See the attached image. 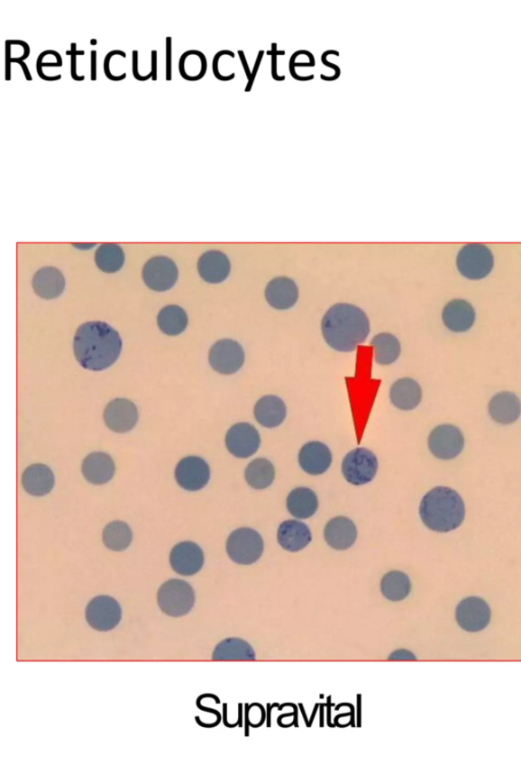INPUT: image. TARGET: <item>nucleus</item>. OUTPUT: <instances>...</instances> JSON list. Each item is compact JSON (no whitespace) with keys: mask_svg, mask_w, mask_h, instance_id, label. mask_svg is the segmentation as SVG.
Masks as SVG:
<instances>
[{"mask_svg":"<svg viewBox=\"0 0 521 782\" xmlns=\"http://www.w3.org/2000/svg\"><path fill=\"white\" fill-rule=\"evenodd\" d=\"M122 349L120 334L105 323H87L78 328L74 354L84 369L97 372L109 368L120 358Z\"/></svg>","mask_w":521,"mask_h":782,"instance_id":"1","label":"nucleus"},{"mask_svg":"<svg viewBox=\"0 0 521 782\" xmlns=\"http://www.w3.org/2000/svg\"><path fill=\"white\" fill-rule=\"evenodd\" d=\"M321 332L331 349L352 353L368 339L370 324L364 310L352 304L338 303L324 314Z\"/></svg>","mask_w":521,"mask_h":782,"instance_id":"2","label":"nucleus"},{"mask_svg":"<svg viewBox=\"0 0 521 782\" xmlns=\"http://www.w3.org/2000/svg\"><path fill=\"white\" fill-rule=\"evenodd\" d=\"M420 517L428 529L438 533H448L462 525L465 505L455 490L438 486L423 497Z\"/></svg>","mask_w":521,"mask_h":782,"instance_id":"3","label":"nucleus"},{"mask_svg":"<svg viewBox=\"0 0 521 782\" xmlns=\"http://www.w3.org/2000/svg\"><path fill=\"white\" fill-rule=\"evenodd\" d=\"M196 602L193 586L187 582L172 578L161 585L157 593V604L164 614L181 617L191 613Z\"/></svg>","mask_w":521,"mask_h":782,"instance_id":"4","label":"nucleus"},{"mask_svg":"<svg viewBox=\"0 0 521 782\" xmlns=\"http://www.w3.org/2000/svg\"><path fill=\"white\" fill-rule=\"evenodd\" d=\"M226 552L235 564L251 566L262 558L264 541L258 532L251 528H240L233 532L226 542Z\"/></svg>","mask_w":521,"mask_h":782,"instance_id":"5","label":"nucleus"},{"mask_svg":"<svg viewBox=\"0 0 521 782\" xmlns=\"http://www.w3.org/2000/svg\"><path fill=\"white\" fill-rule=\"evenodd\" d=\"M456 268L461 275L470 280L486 278L494 268V256L483 244H468L461 249L456 257Z\"/></svg>","mask_w":521,"mask_h":782,"instance_id":"6","label":"nucleus"},{"mask_svg":"<svg viewBox=\"0 0 521 782\" xmlns=\"http://www.w3.org/2000/svg\"><path fill=\"white\" fill-rule=\"evenodd\" d=\"M379 463L374 452L364 449H355L344 457L342 466L346 482L354 486H362L372 482L377 475Z\"/></svg>","mask_w":521,"mask_h":782,"instance_id":"7","label":"nucleus"},{"mask_svg":"<svg viewBox=\"0 0 521 782\" xmlns=\"http://www.w3.org/2000/svg\"><path fill=\"white\" fill-rule=\"evenodd\" d=\"M122 607L110 596H102L92 599L86 608V621L90 627L98 632H109L120 624Z\"/></svg>","mask_w":521,"mask_h":782,"instance_id":"8","label":"nucleus"},{"mask_svg":"<svg viewBox=\"0 0 521 782\" xmlns=\"http://www.w3.org/2000/svg\"><path fill=\"white\" fill-rule=\"evenodd\" d=\"M246 354L240 342L224 339L212 346L209 351V363L212 369L219 374L238 373L244 364Z\"/></svg>","mask_w":521,"mask_h":782,"instance_id":"9","label":"nucleus"},{"mask_svg":"<svg viewBox=\"0 0 521 782\" xmlns=\"http://www.w3.org/2000/svg\"><path fill=\"white\" fill-rule=\"evenodd\" d=\"M428 445L434 457L442 460H450L459 457L462 452L464 436L459 427L442 424L432 430Z\"/></svg>","mask_w":521,"mask_h":782,"instance_id":"10","label":"nucleus"},{"mask_svg":"<svg viewBox=\"0 0 521 782\" xmlns=\"http://www.w3.org/2000/svg\"><path fill=\"white\" fill-rule=\"evenodd\" d=\"M143 279L146 286L154 292H167L175 286L178 279V269L170 258L157 256L144 266Z\"/></svg>","mask_w":521,"mask_h":782,"instance_id":"11","label":"nucleus"},{"mask_svg":"<svg viewBox=\"0 0 521 782\" xmlns=\"http://www.w3.org/2000/svg\"><path fill=\"white\" fill-rule=\"evenodd\" d=\"M456 622L469 632L485 630L491 622V609L484 599L468 597L456 607Z\"/></svg>","mask_w":521,"mask_h":782,"instance_id":"12","label":"nucleus"},{"mask_svg":"<svg viewBox=\"0 0 521 782\" xmlns=\"http://www.w3.org/2000/svg\"><path fill=\"white\" fill-rule=\"evenodd\" d=\"M225 445L233 457L248 459L259 450L260 436L258 430L249 423L234 424L226 433Z\"/></svg>","mask_w":521,"mask_h":782,"instance_id":"13","label":"nucleus"},{"mask_svg":"<svg viewBox=\"0 0 521 782\" xmlns=\"http://www.w3.org/2000/svg\"><path fill=\"white\" fill-rule=\"evenodd\" d=\"M176 480L185 490H201L209 483L210 467L206 460L199 457L185 458L176 468Z\"/></svg>","mask_w":521,"mask_h":782,"instance_id":"14","label":"nucleus"},{"mask_svg":"<svg viewBox=\"0 0 521 782\" xmlns=\"http://www.w3.org/2000/svg\"><path fill=\"white\" fill-rule=\"evenodd\" d=\"M204 561L201 547L191 541L177 544L170 552V566L180 576L191 577L198 574L204 566Z\"/></svg>","mask_w":521,"mask_h":782,"instance_id":"15","label":"nucleus"},{"mask_svg":"<svg viewBox=\"0 0 521 782\" xmlns=\"http://www.w3.org/2000/svg\"><path fill=\"white\" fill-rule=\"evenodd\" d=\"M138 420L136 405L125 398H116L106 405L105 422L114 432H130L137 425Z\"/></svg>","mask_w":521,"mask_h":782,"instance_id":"16","label":"nucleus"},{"mask_svg":"<svg viewBox=\"0 0 521 782\" xmlns=\"http://www.w3.org/2000/svg\"><path fill=\"white\" fill-rule=\"evenodd\" d=\"M298 286L288 277H274L265 288V299L275 310L287 311L296 306L298 301Z\"/></svg>","mask_w":521,"mask_h":782,"instance_id":"17","label":"nucleus"},{"mask_svg":"<svg viewBox=\"0 0 521 782\" xmlns=\"http://www.w3.org/2000/svg\"><path fill=\"white\" fill-rule=\"evenodd\" d=\"M298 464L302 470L312 476L326 473L333 464V452L326 444L311 441L298 452Z\"/></svg>","mask_w":521,"mask_h":782,"instance_id":"18","label":"nucleus"},{"mask_svg":"<svg viewBox=\"0 0 521 782\" xmlns=\"http://www.w3.org/2000/svg\"><path fill=\"white\" fill-rule=\"evenodd\" d=\"M442 320L450 332H467L475 324L476 311L470 302L455 299L445 305L442 312Z\"/></svg>","mask_w":521,"mask_h":782,"instance_id":"19","label":"nucleus"},{"mask_svg":"<svg viewBox=\"0 0 521 782\" xmlns=\"http://www.w3.org/2000/svg\"><path fill=\"white\" fill-rule=\"evenodd\" d=\"M324 538L331 549L339 551L350 550L357 541V526L349 518L335 517L326 523Z\"/></svg>","mask_w":521,"mask_h":782,"instance_id":"20","label":"nucleus"},{"mask_svg":"<svg viewBox=\"0 0 521 782\" xmlns=\"http://www.w3.org/2000/svg\"><path fill=\"white\" fill-rule=\"evenodd\" d=\"M312 539L310 528L297 520L283 522L278 531L279 544L288 552L302 551L312 542Z\"/></svg>","mask_w":521,"mask_h":782,"instance_id":"21","label":"nucleus"},{"mask_svg":"<svg viewBox=\"0 0 521 782\" xmlns=\"http://www.w3.org/2000/svg\"><path fill=\"white\" fill-rule=\"evenodd\" d=\"M232 264L228 257L216 250L204 253L198 261L200 277L208 284L224 283L231 275Z\"/></svg>","mask_w":521,"mask_h":782,"instance_id":"22","label":"nucleus"},{"mask_svg":"<svg viewBox=\"0 0 521 782\" xmlns=\"http://www.w3.org/2000/svg\"><path fill=\"white\" fill-rule=\"evenodd\" d=\"M84 478L94 485H104L112 481L115 474V464L105 452H93L87 456L82 464Z\"/></svg>","mask_w":521,"mask_h":782,"instance_id":"23","label":"nucleus"},{"mask_svg":"<svg viewBox=\"0 0 521 782\" xmlns=\"http://www.w3.org/2000/svg\"><path fill=\"white\" fill-rule=\"evenodd\" d=\"M489 413L491 418L502 425H510L521 416L520 398L510 391H502L495 395L489 403Z\"/></svg>","mask_w":521,"mask_h":782,"instance_id":"24","label":"nucleus"},{"mask_svg":"<svg viewBox=\"0 0 521 782\" xmlns=\"http://www.w3.org/2000/svg\"><path fill=\"white\" fill-rule=\"evenodd\" d=\"M254 416L260 426L268 429L279 427L288 416L287 405L278 396H265L256 403Z\"/></svg>","mask_w":521,"mask_h":782,"instance_id":"25","label":"nucleus"},{"mask_svg":"<svg viewBox=\"0 0 521 782\" xmlns=\"http://www.w3.org/2000/svg\"><path fill=\"white\" fill-rule=\"evenodd\" d=\"M390 402L400 411H413L420 405L423 390L413 378H400L390 388Z\"/></svg>","mask_w":521,"mask_h":782,"instance_id":"26","label":"nucleus"},{"mask_svg":"<svg viewBox=\"0 0 521 782\" xmlns=\"http://www.w3.org/2000/svg\"><path fill=\"white\" fill-rule=\"evenodd\" d=\"M54 474L50 467L35 464L28 467L22 477L23 489L32 496L50 495L54 487Z\"/></svg>","mask_w":521,"mask_h":782,"instance_id":"27","label":"nucleus"},{"mask_svg":"<svg viewBox=\"0 0 521 782\" xmlns=\"http://www.w3.org/2000/svg\"><path fill=\"white\" fill-rule=\"evenodd\" d=\"M34 292L44 300H53L65 292L66 279L55 268H44L36 272L32 281Z\"/></svg>","mask_w":521,"mask_h":782,"instance_id":"28","label":"nucleus"},{"mask_svg":"<svg viewBox=\"0 0 521 782\" xmlns=\"http://www.w3.org/2000/svg\"><path fill=\"white\" fill-rule=\"evenodd\" d=\"M287 507L292 517L297 520H306L317 513L319 500L312 489L298 487L290 491L287 498Z\"/></svg>","mask_w":521,"mask_h":782,"instance_id":"29","label":"nucleus"},{"mask_svg":"<svg viewBox=\"0 0 521 782\" xmlns=\"http://www.w3.org/2000/svg\"><path fill=\"white\" fill-rule=\"evenodd\" d=\"M212 659L215 661H255L254 649L242 639L228 638L215 647Z\"/></svg>","mask_w":521,"mask_h":782,"instance_id":"30","label":"nucleus"},{"mask_svg":"<svg viewBox=\"0 0 521 782\" xmlns=\"http://www.w3.org/2000/svg\"><path fill=\"white\" fill-rule=\"evenodd\" d=\"M275 467L272 461L264 458L251 460L244 471L249 486L256 490L270 488L275 480Z\"/></svg>","mask_w":521,"mask_h":782,"instance_id":"31","label":"nucleus"},{"mask_svg":"<svg viewBox=\"0 0 521 782\" xmlns=\"http://www.w3.org/2000/svg\"><path fill=\"white\" fill-rule=\"evenodd\" d=\"M382 596L391 602L404 601L412 592L409 577L400 570H391L382 577L380 584Z\"/></svg>","mask_w":521,"mask_h":782,"instance_id":"32","label":"nucleus"},{"mask_svg":"<svg viewBox=\"0 0 521 782\" xmlns=\"http://www.w3.org/2000/svg\"><path fill=\"white\" fill-rule=\"evenodd\" d=\"M370 345L374 348L375 361L379 365L389 366L400 357V341L394 334L379 333L374 336Z\"/></svg>","mask_w":521,"mask_h":782,"instance_id":"33","label":"nucleus"},{"mask_svg":"<svg viewBox=\"0 0 521 782\" xmlns=\"http://www.w3.org/2000/svg\"><path fill=\"white\" fill-rule=\"evenodd\" d=\"M188 319L186 311L177 306L164 307L157 316V324L160 330L167 335L177 336L187 330Z\"/></svg>","mask_w":521,"mask_h":782,"instance_id":"34","label":"nucleus"},{"mask_svg":"<svg viewBox=\"0 0 521 782\" xmlns=\"http://www.w3.org/2000/svg\"><path fill=\"white\" fill-rule=\"evenodd\" d=\"M102 539L108 550L121 552L129 549L133 541V532L128 523L115 521L105 528Z\"/></svg>","mask_w":521,"mask_h":782,"instance_id":"35","label":"nucleus"},{"mask_svg":"<svg viewBox=\"0 0 521 782\" xmlns=\"http://www.w3.org/2000/svg\"><path fill=\"white\" fill-rule=\"evenodd\" d=\"M95 262L105 273L120 271L124 263L123 250L116 244L101 245L95 254Z\"/></svg>","mask_w":521,"mask_h":782,"instance_id":"36","label":"nucleus"},{"mask_svg":"<svg viewBox=\"0 0 521 782\" xmlns=\"http://www.w3.org/2000/svg\"><path fill=\"white\" fill-rule=\"evenodd\" d=\"M50 53H51V50H45V51H43V52L41 54V56L38 57V59H37V73H38V76L41 77V79H43V80H45V81H50V82L59 81V80L61 79V75L55 76V77H47V76H45V74L43 73V69H42V68H43L44 67H51V68H57V67H58V68H60V67H61V66L59 64V62H43L45 57L49 56V54H50Z\"/></svg>","mask_w":521,"mask_h":782,"instance_id":"37","label":"nucleus"},{"mask_svg":"<svg viewBox=\"0 0 521 782\" xmlns=\"http://www.w3.org/2000/svg\"><path fill=\"white\" fill-rule=\"evenodd\" d=\"M68 56H70V75L75 81L80 82L85 80V76H78L77 73V57L84 56V50H78L77 44H70V50L67 51Z\"/></svg>","mask_w":521,"mask_h":782,"instance_id":"38","label":"nucleus"},{"mask_svg":"<svg viewBox=\"0 0 521 782\" xmlns=\"http://www.w3.org/2000/svg\"><path fill=\"white\" fill-rule=\"evenodd\" d=\"M114 56H120V57L125 59V58H126V53H125L124 51H123V50H115L110 51V52L107 54V56L105 57V76L108 77L109 80H112V81H114V82H120V81H123V80L125 79V77H126V74L123 73V74L121 75V76H114V75L112 74V72H110V69H109L110 60H112V59H113Z\"/></svg>","mask_w":521,"mask_h":782,"instance_id":"39","label":"nucleus"},{"mask_svg":"<svg viewBox=\"0 0 521 782\" xmlns=\"http://www.w3.org/2000/svg\"><path fill=\"white\" fill-rule=\"evenodd\" d=\"M138 66H139V52H138V50H133V77H135V79L139 82H146L149 79H151V77H152L151 73L148 74L147 76H141L139 73V70H138Z\"/></svg>","mask_w":521,"mask_h":782,"instance_id":"40","label":"nucleus"},{"mask_svg":"<svg viewBox=\"0 0 521 782\" xmlns=\"http://www.w3.org/2000/svg\"><path fill=\"white\" fill-rule=\"evenodd\" d=\"M389 661H415L416 660V657L407 650H397L394 651L388 659Z\"/></svg>","mask_w":521,"mask_h":782,"instance_id":"41","label":"nucleus"},{"mask_svg":"<svg viewBox=\"0 0 521 782\" xmlns=\"http://www.w3.org/2000/svg\"><path fill=\"white\" fill-rule=\"evenodd\" d=\"M172 80V38H167V81Z\"/></svg>","mask_w":521,"mask_h":782,"instance_id":"42","label":"nucleus"},{"mask_svg":"<svg viewBox=\"0 0 521 782\" xmlns=\"http://www.w3.org/2000/svg\"><path fill=\"white\" fill-rule=\"evenodd\" d=\"M91 80H97V51H91Z\"/></svg>","mask_w":521,"mask_h":782,"instance_id":"43","label":"nucleus"},{"mask_svg":"<svg viewBox=\"0 0 521 782\" xmlns=\"http://www.w3.org/2000/svg\"><path fill=\"white\" fill-rule=\"evenodd\" d=\"M151 54H152V59H151V65H152V66H151V67H152V69H151V75H152V80L156 82V81H157V51H156V50H152Z\"/></svg>","mask_w":521,"mask_h":782,"instance_id":"44","label":"nucleus"},{"mask_svg":"<svg viewBox=\"0 0 521 782\" xmlns=\"http://www.w3.org/2000/svg\"><path fill=\"white\" fill-rule=\"evenodd\" d=\"M19 65L22 67V68H23V75H25L26 79H27L28 81H32V80H33V77H32V76H31V74H30L29 68H28V66L26 65V62H25V61H20V62H19Z\"/></svg>","mask_w":521,"mask_h":782,"instance_id":"45","label":"nucleus"},{"mask_svg":"<svg viewBox=\"0 0 521 782\" xmlns=\"http://www.w3.org/2000/svg\"><path fill=\"white\" fill-rule=\"evenodd\" d=\"M90 43H91L92 45H96V44H97V41H96V39H92V41H91Z\"/></svg>","mask_w":521,"mask_h":782,"instance_id":"46","label":"nucleus"}]
</instances>
